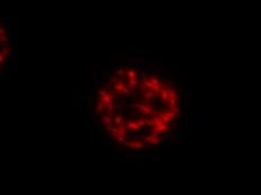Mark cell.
Returning a JSON list of instances; mask_svg holds the SVG:
<instances>
[{
    "label": "cell",
    "instance_id": "cell-23",
    "mask_svg": "<svg viewBox=\"0 0 261 195\" xmlns=\"http://www.w3.org/2000/svg\"><path fill=\"white\" fill-rule=\"evenodd\" d=\"M116 73H117L119 77H122V76H124V74H126V70H124V69H118V70L116 71Z\"/></svg>",
    "mask_w": 261,
    "mask_h": 195
},
{
    "label": "cell",
    "instance_id": "cell-2",
    "mask_svg": "<svg viewBox=\"0 0 261 195\" xmlns=\"http://www.w3.org/2000/svg\"><path fill=\"white\" fill-rule=\"evenodd\" d=\"M126 83H125V81L123 80L122 78H119V79H117V80L115 81V83H114V93H117V94H120L122 93V90L124 89L125 87H126Z\"/></svg>",
    "mask_w": 261,
    "mask_h": 195
},
{
    "label": "cell",
    "instance_id": "cell-6",
    "mask_svg": "<svg viewBox=\"0 0 261 195\" xmlns=\"http://www.w3.org/2000/svg\"><path fill=\"white\" fill-rule=\"evenodd\" d=\"M101 102L104 103L105 105H109V104H114V96H113L112 93H108L107 95L103 96V97H100Z\"/></svg>",
    "mask_w": 261,
    "mask_h": 195
},
{
    "label": "cell",
    "instance_id": "cell-21",
    "mask_svg": "<svg viewBox=\"0 0 261 195\" xmlns=\"http://www.w3.org/2000/svg\"><path fill=\"white\" fill-rule=\"evenodd\" d=\"M159 134H161L160 132L156 131V130H154V129H152V131H151V133H150V135L153 136V138H159Z\"/></svg>",
    "mask_w": 261,
    "mask_h": 195
},
{
    "label": "cell",
    "instance_id": "cell-11",
    "mask_svg": "<svg viewBox=\"0 0 261 195\" xmlns=\"http://www.w3.org/2000/svg\"><path fill=\"white\" fill-rule=\"evenodd\" d=\"M126 77L128 79H136L137 78V72L134 69H127L126 70Z\"/></svg>",
    "mask_w": 261,
    "mask_h": 195
},
{
    "label": "cell",
    "instance_id": "cell-22",
    "mask_svg": "<svg viewBox=\"0 0 261 195\" xmlns=\"http://www.w3.org/2000/svg\"><path fill=\"white\" fill-rule=\"evenodd\" d=\"M115 139H116V141L118 142V143H124L125 141V136H118V135H115Z\"/></svg>",
    "mask_w": 261,
    "mask_h": 195
},
{
    "label": "cell",
    "instance_id": "cell-15",
    "mask_svg": "<svg viewBox=\"0 0 261 195\" xmlns=\"http://www.w3.org/2000/svg\"><path fill=\"white\" fill-rule=\"evenodd\" d=\"M114 123H115L116 126H119V125H122L123 123H124V119H123L122 115H116V116L114 117Z\"/></svg>",
    "mask_w": 261,
    "mask_h": 195
},
{
    "label": "cell",
    "instance_id": "cell-34",
    "mask_svg": "<svg viewBox=\"0 0 261 195\" xmlns=\"http://www.w3.org/2000/svg\"><path fill=\"white\" fill-rule=\"evenodd\" d=\"M15 53H18V47H15Z\"/></svg>",
    "mask_w": 261,
    "mask_h": 195
},
{
    "label": "cell",
    "instance_id": "cell-12",
    "mask_svg": "<svg viewBox=\"0 0 261 195\" xmlns=\"http://www.w3.org/2000/svg\"><path fill=\"white\" fill-rule=\"evenodd\" d=\"M129 148H135V149H137V150H141V149H143V142H142V141L130 142Z\"/></svg>",
    "mask_w": 261,
    "mask_h": 195
},
{
    "label": "cell",
    "instance_id": "cell-10",
    "mask_svg": "<svg viewBox=\"0 0 261 195\" xmlns=\"http://www.w3.org/2000/svg\"><path fill=\"white\" fill-rule=\"evenodd\" d=\"M101 120H103V122H104L105 125H113V122H114V120L112 119V116H110V115H107V114L101 115Z\"/></svg>",
    "mask_w": 261,
    "mask_h": 195
},
{
    "label": "cell",
    "instance_id": "cell-16",
    "mask_svg": "<svg viewBox=\"0 0 261 195\" xmlns=\"http://www.w3.org/2000/svg\"><path fill=\"white\" fill-rule=\"evenodd\" d=\"M154 97H155V94H154L153 90H149V91H146V93H144V98H145L146 100H152Z\"/></svg>",
    "mask_w": 261,
    "mask_h": 195
},
{
    "label": "cell",
    "instance_id": "cell-33",
    "mask_svg": "<svg viewBox=\"0 0 261 195\" xmlns=\"http://www.w3.org/2000/svg\"><path fill=\"white\" fill-rule=\"evenodd\" d=\"M130 152H132V151H130L129 149H127V150H126V153H127V155H128V153H130Z\"/></svg>",
    "mask_w": 261,
    "mask_h": 195
},
{
    "label": "cell",
    "instance_id": "cell-24",
    "mask_svg": "<svg viewBox=\"0 0 261 195\" xmlns=\"http://www.w3.org/2000/svg\"><path fill=\"white\" fill-rule=\"evenodd\" d=\"M130 91H132V90H130V88L128 87V86H126V87L122 90V93H120V94H125V95H126V94H129Z\"/></svg>",
    "mask_w": 261,
    "mask_h": 195
},
{
    "label": "cell",
    "instance_id": "cell-32",
    "mask_svg": "<svg viewBox=\"0 0 261 195\" xmlns=\"http://www.w3.org/2000/svg\"><path fill=\"white\" fill-rule=\"evenodd\" d=\"M145 151H144V149H141V150H139V153H144Z\"/></svg>",
    "mask_w": 261,
    "mask_h": 195
},
{
    "label": "cell",
    "instance_id": "cell-14",
    "mask_svg": "<svg viewBox=\"0 0 261 195\" xmlns=\"http://www.w3.org/2000/svg\"><path fill=\"white\" fill-rule=\"evenodd\" d=\"M159 117L161 119V121L163 122V123H167V124H169L171 122V119L168 116V115L166 114V112H162L161 114H159Z\"/></svg>",
    "mask_w": 261,
    "mask_h": 195
},
{
    "label": "cell",
    "instance_id": "cell-3",
    "mask_svg": "<svg viewBox=\"0 0 261 195\" xmlns=\"http://www.w3.org/2000/svg\"><path fill=\"white\" fill-rule=\"evenodd\" d=\"M141 90L144 91V93H146V91L149 90H153V85H152L151 80H150L149 78H145L143 81L141 82Z\"/></svg>",
    "mask_w": 261,
    "mask_h": 195
},
{
    "label": "cell",
    "instance_id": "cell-9",
    "mask_svg": "<svg viewBox=\"0 0 261 195\" xmlns=\"http://www.w3.org/2000/svg\"><path fill=\"white\" fill-rule=\"evenodd\" d=\"M149 79L151 80L152 85H153V88H154V87H161V86H163V83L161 82L160 79H159L156 76H151Z\"/></svg>",
    "mask_w": 261,
    "mask_h": 195
},
{
    "label": "cell",
    "instance_id": "cell-4",
    "mask_svg": "<svg viewBox=\"0 0 261 195\" xmlns=\"http://www.w3.org/2000/svg\"><path fill=\"white\" fill-rule=\"evenodd\" d=\"M143 140H144V143L151 144V146H158V144L161 142L160 136H159V138H153V136H151V135H146Z\"/></svg>",
    "mask_w": 261,
    "mask_h": 195
},
{
    "label": "cell",
    "instance_id": "cell-26",
    "mask_svg": "<svg viewBox=\"0 0 261 195\" xmlns=\"http://www.w3.org/2000/svg\"><path fill=\"white\" fill-rule=\"evenodd\" d=\"M5 60H6V57H5L4 53H0V64H4Z\"/></svg>",
    "mask_w": 261,
    "mask_h": 195
},
{
    "label": "cell",
    "instance_id": "cell-19",
    "mask_svg": "<svg viewBox=\"0 0 261 195\" xmlns=\"http://www.w3.org/2000/svg\"><path fill=\"white\" fill-rule=\"evenodd\" d=\"M166 114L168 115V116L170 117L171 120H172V119H177V117H178V115L176 114V113H173L172 110H170V109H169V110H167V112H166Z\"/></svg>",
    "mask_w": 261,
    "mask_h": 195
},
{
    "label": "cell",
    "instance_id": "cell-13",
    "mask_svg": "<svg viewBox=\"0 0 261 195\" xmlns=\"http://www.w3.org/2000/svg\"><path fill=\"white\" fill-rule=\"evenodd\" d=\"M160 98L162 99V102L166 103V104L168 103V100H169V94H168V91L166 90V88H163L162 91L160 93Z\"/></svg>",
    "mask_w": 261,
    "mask_h": 195
},
{
    "label": "cell",
    "instance_id": "cell-8",
    "mask_svg": "<svg viewBox=\"0 0 261 195\" xmlns=\"http://www.w3.org/2000/svg\"><path fill=\"white\" fill-rule=\"evenodd\" d=\"M127 122H124L122 125L118 126V132H117V135L118 136H126L127 133Z\"/></svg>",
    "mask_w": 261,
    "mask_h": 195
},
{
    "label": "cell",
    "instance_id": "cell-31",
    "mask_svg": "<svg viewBox=\"0 0 261 195\" xmlns=\"http://www.w3.org/2000/svg\"><path fill=\"white\" fill-rule=\"evenodd\" d=\"M96 76H97V74H96V73H93V72H92V73H91V79H92V80H93V79L96 78Z\"/></svg>",
    "mask_w": 261,
    "mask_h": 195
},
{
    "label": "cell",
    "instance_id": "cell-25",
    "mask_svg": "<svg viewBox=\"0 0 261 195\" xmlns=\"http://www.w3.org/2000/svg\"><path fill=\"white\" fill-rule=\"evenodd\" d=\"M166 90L168 91V93H173V91H176V88L175 87H171V86H168V87L166 88Z\"/></svg>",
    "mask_w": 261,
    "mask_h": 195
},
{
    "label": "cell",
    "instance_id": "cell-1",
    "mask_svg": "<svg viewBox=\"0 0 261 195\" xmlns=\"http://www.w3.org/2000/svg\"><path fill=\"white\" fill-rule=\"evenodd\" d=\"M134 106L136 107L137 112L143 114V115L149 116V115L153 114V107H152L150 104H147V103H135Z\"/></svg>",
    "mask_w": 261,
    "mask_h": 195
},
{
    "label": "cell",
    "instance_id": "cell-20",
    "mask_svg": "<svg viewBox=\"0 0 261 195\" xmlns=\"http://www.w3.org/2000/svg\"><path fill=\"white\" fill-rule=\"evenodd\" d=\"M170 110H172L173 113H176V114H179L180 113V103H178V105L177 106H175V107H172V108H170Z\"/></svg>",
    "mask_w": 261,
    "mask_h": 195
},
{
    "label": "cell",
    "instance_id": "cell-7",
    "mask_svg": "<svg viewBox=\"0 0 261 195\" xmlns=\"http://www.w3.org/2000/svg\"><path fill=\"white\" fill-rule=\"evenodd\" d=\"M127 86L130 88V90H134L135 88H139L141 87V83H140L139 79H128V81H127Z\"/></svg>",
    "mask_w": 261,
    "mask_h": 195
},
{
    "label": "cell",
    "instance_id": "cell-27",
    "mask_svg": "<svg viewBox=\"0 0 261 195\" xmlns=\"http://www.w3.org/2000/svg\"><path fill=\"white\" fill-rule=\"evenodd\" d=\"M0 37H1V42L2 43H6V44H8V43H9L8 37H7V36H0Z\"/></svg>",
    "mask_w": 261,
    "mask_h": 195
},
{
    "label": "cell",
    "instance_id": "cell-30",
    "mask_svg": "<svg viewBox=\"0 0 261 195\" xmlns=\"http://www.w3.org/2000/svg\"><path fill=\"white\" fill-rule=\"evenodd\" d=\"M105 129L107 130V131H110L112 132V129H113V125H105Z\"/></svg>",
    "mask_w": 261,
    "mask_h": 195
},
{
    "label": "cell",
    "instance_id": "cell-28",
    "mask_svg": "<svg viewBox=\"0 0 261 195\" xmlns=\"http://www.w3.org/2000/svg\"><path fill=\"white\" fill-rule=\"evenodd\" d=\"M0 36H6V32L4 30V26H0Z\"/></svg>",
    "mask_w": 261,
    "mask_h": 195
},
{
    "label": "cell",
    "instance_id": "cell-18",
    "mask_svg": "<svg viewBox=\"0 0 261 195\" xmlns=\"http://www.w3.org/2000/svg\"><path fill=\"white\" fill-rule=\"evenodd\" d=\"M105 109L107 110L109 114H112L113 112H115V105L114 104H109V105H105Z\"/></svg>",
    "mask_w": 261,
    "mask_h": 195
},
{
    "label": "cell",
    "instance_id": "cell-29",
    "mask_svg": "<svg viewBox=\"0 0 261 195\" xmlns=\"http://www.w3.org/2000/svg\"><path fill=\"white\" fill-rule=\"evenodd\" d=\"M132 138H133V139H137V141L141 140V135H140V134H133Z\"/></svg>",
    "mask_w": 261,
    "mask_h": 195
},
{
    "label": "cell",
    "instance_id": "cell-5",
    "mask_svg": "<svg viewBox=\"0 0 261 195\" xmlns=\"http://www.w3.org/2000/svg\"><path fill=\"white\" fill-rule=\"evenodd\" d=\"M141 125L137 123V120H129L127 121V130H130V131H137L140 130Z\"/></svg>",
    "mask_w": 261,
    "mask_h": 195
},
{
    "label": "cell",
    "instance_id": "cell-17",
    "mask_svg": "<svg viewBox=\"0 0 261 195\" xmlns=\"http://www.w3.org/2000/svg\"><path fill=\"white\" fill-rule=\"evenodd\" d=\"M178 103H179V102H178V99H177V98H171V99H169V100H168V103H167V104H168L169 106H170L171 108H172V107L177 106V105H178Z\"/></svg>",
    "mask_w": 261,
    "mask_h": 195
}]
</instances>
